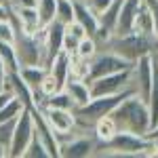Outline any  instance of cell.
Segmentation results:
<instances>
[{"label":"cell","instance_id":"obj_6","mask_svg":"<svg viewBox=\"0 0 158 158\" xmlns=\"http://www.w3.org/2000/svg\"><path fill=\"white\" fill-rule=\"evenodd\" d=\"M133 63L127 61L124 57H120L118 53L110 49H103V51H97L95 57L89 59V80L93 78H99V76H106V74H114V72H122V70H129Z\"/></svg>","mask_w":158,"mask_h":158},{"label":"cell","instance_id":"obj_1","mask_svg":"<svg viewBox=\"0 0 158 158\" xmlns=\"http://www.w3.org/2000/svg\"><path fill=\"white\" fill-rule=\"evenodd\" d=\"M118 131H129L135 135H146L150 131V112L148 103L137 95H129L110 112Z\"/></svg>","mask_w":158,"mask_h":158},{"label":"cell","instance_id":"obj_14","mask_svg":"<svg viewBox=\"0 0 158 158\" xmlns=\"http://www.w3.org/2000/svg\"><path fill=\"white\" fill-rule=\"evenodd\" d=\"M70 61H72V55H68L65 51H61V53L55 55V59L49 63V74L55 78V82L59 85V89H63V85L70 78Z\"/></svg>","mask_w":158,"mask_h":158},{"label":"cell","instance_id":"obj_32","mask_svg":"<svg viewBox=\"0 0 158 158\" xmlns=\"http://www.w3.org/2000/svg\"><path fill=\"white\" fill-rule=\"evenodd\" d=\"M65 32H68L70 36L78 38V40H80V38H85V36H86V30H85V27H82V25H80V23H78V21H70V23L65 25Z\"/></svg>","mask_w":158,"mask_h":158},{"label":"cell","instance_id":"obj_11","mask_svg":"<svg viewBox=\"0 0 158 158\" xmlns=\"http://www.w3.org/2000/svg\"><path fill=\"white\" fill-rule=\"evenodd\" d=\"M42 30H44V65L49 68V63L55 59V55L61 53V42H63L65 25L59 23V21H51Z\"/></svg>","mask_w":158,"mask_h":158},{"label":"cell","instance_id":"obj_9","mask_svg":"<svg viewBox=\"0 0 158 158\" xmlns=\"http://www.w3.org/2000/svg\"><path fill=\"white\" fill-rule=\"evenodd\" d=\"M27 108H30V114H32L34 131H36V135L40 137V141L44 143L47 152H49V156L51 158H61L59 156V139H57L55 131L51 129V124L47 122L44 114H42V110L38 108V106H27Z\"/></svg>","mask_w":158,"mask_h":158},{"label":"cell","instance_id":"obj_13","mask_svg":"<svg viewBox=\"0 0 158 158\" xmlns=\"http://www.w3.org/2000/svg\"><path fill=\"white\" fill-rule=\"evenodd\" d=\"M4 89H9L13 93V97L21 99L23 106H32V99H34V91L25 85V80L19 76L17 72H6V80H4Z\"/></svg>","mask_w":158,"mask_h":158},{"label":"cell","instance_id":"obj_3","mask_svg":"<svg viewBox=\"0 0 158 158\" xmlns=\"http://www.w3.org/2000/svg\"><path fill=\"white\" fill-rule=\"evenodd\" d=\"M15 55L19 68L25 65H44V30L40 27L36 34H25L17 32L15 34Z\"/></svg>","mask_w":158,"mask_h":158},{"label":"cell","instance_id":"obj_30","mask_svg":"<svg viewBox=\"0 0 158 158\" xmlns=\"http://www.w3.org/2000/svg\"><path fill=\"white\" fill-rule=\"evenodd\" d=\"M82 2L86 4V9L93 13V15H97V17H99V15L106 11L114 0H82Z\"/></svg>","mask_w":158,"mask_h":158},{"label":"cell","instance_id":"obj_16","mask_svg":"<svg viewBox=\"0 0 158 158\" xmlns=\"http://www.w3.org/2000/svg\"><path fill=\"white\" fill-rule=\"evenodd\" d=\"M74 21H78L86 30V36H93L99 27L97 15H93V13L89 11L82 0H74Z\"/></svg>","mask_w":158,"mask_h":158},{"label":"cell","instance_id":"obj_37","mask_svg":"<svg viewBox=\"0 0 158 158\" xmlns=\"http://www.w3.org/2000/svg\"><path fill=\"white\" fill-rule=\"evenodd\" d=\"M2 2H4V4H6V2H9V0H2Z\"/></svg>","mask_w":158,"mask_h":158},{"label":"cell","instance_id":"obj_18","mask_svg":"<svg viewBox=\"0 0 158 158\" xmlns=\"http://www.w3.org/2000/svg\"><path fill=\"white\" fill-rule=\"evenodd\" d=\"M13 13L17 15L19 23H21V32L25 34H36L38 30L42 27L40 19H38L36 6H21V9H13Z\"/></svg>","mask_w":158,"mask_h":158},{"label":"cell","instance_id":"obj_23","mask_svg":"<svg viewBox=\"0 0 158 158\" xmlns=\"http://www.w3.org/2000/svg\"><path fill=\"white\" fill-rule=\"evenodd\" d=\"M0 61L4 63L6 72H17V70H19V63H17V55H15L13 42L0 40Z\"/></svg>","mask_w":158,"mask_h":158},{"label":"cell","instance_id":"obj_22","mask_svg":"<svg viewBox=\"0 0 158 158\" xmlns=\"http://www.w3.org/2000/svg\"><path fill=\"white\" fill-rule=\"evenodd\" d=\"M40 108H59V110H72L74 112L76 106H74L72 97L68 95V91H65V89H59V91H55L53 95L42 99Z\"/></svg>","mask_w":158,"mask_h":158},{"label":"cell","instance_id":"obj_19","mask_svg":"<svg viewBox=\"0 0 158 158\" xmlns=\"http://www.w3.org/2000/svg\"><path fill=\"white\" fill-rule=\"evenodd\" d=\"M148 112H150V129L158 124V59L154 53V70H152V89L148 95Z\"/></svg>","mask_w":158,"mask_h":158},{"label":"cell","instance_id":"obj_25","mask_svg":"<svg viewBox=\"0 0 158 158\" xmlns=\"http://www.w3.org/2000/svg\"><path fill=\"white\" fill-rule=\"evenodd\" d=\"M55 21L63 25L74 21V0H57L55 2Z\"/></svg>","mask_w":158,"mask_h":158},{"label":"cell","instance_id":"obj_4","mask_svg":"<svg viewBox=\"0 0 158 158\" xmlns=\"http://www.w3.org/2000/svg\"><path fill=\"white\" fill-rule=\"evenodd\" d=\"M34 135V122H32V114H30V108L25 106L21 110V114L17 116L15 120V127H13V135L11 141H9V148H6V158H21L25 152V148L30 143Z\"/></svg>","mask_w":158,"mask_h":158},{"label":"cell","instance_id":"obj_28","mask_svg":"<svg viewBox=\"0 0 158 158\" xmlns=\"http://www.w3.org/2000/svg\"><path fill=\"white\" fill-rule=\"evenodd\" d=\"M99 51L97 47V42L93 40L91 36H85V38H80V42H78V47H76V57H80V59H91V57H95V53Z\"/></svg>","mask_w":158,"mask_h":158},{"label":"cell","instance_id":"obj_10","mask_svg":"<svg viewBox=\"0 0 158 158\" xmlns=\"http://www.w3.org/2000/svg\"><path fill=\"white\" fill-rule=\"evenodd\" d=\"M40 108V106H38ZM47 122L51 124V129L55 131L57 139H63L74 131V124H76V118H74L72 110H59V108H40Z\"/></svg>","mask_w":158,"mask_h":158},{"label":"cell","instance_id":"obj_21","mask_svg":"<svg viewBox=\"0 0 158 158\" xmlns=\"http://www.w3.org/2000/svg\"><path fill=\"white\" fill-rule=\"evenodd\" d=\"M47 74H49L47 65H25V68H19V76L25 80V85L30 86L32 91H36L38 85L42 82V78Z\"/></svg>","mask_w":158,"mask_h":158},{"label":"cell","instance_id":"obj_2","mask_svg":"<svg viewBox=\"0 0 158 158\" xmlns=\"http://www.w3.org/2000/svg\"><path fill=\"white\" fill-rule=\"evenodd\" d=\"M108 49L118 53L120 57H124L127 61H135L143 55H154L158 53V38L156 36H146V34H139V32H129L124 36H114L110 38Z\"/></svg>","mask_w":158,"mask_h":158},{"label":"cell","instance_id":"obj_5","mask_svg":"<svg viewBox=\"0 0 158 158\" xmlns=\"http://www.w3.org/2000/svg\"><path fill=\"white\" fill-rule=\"evenodd\" d=\"M97 150V139L86 131H72L59 141V156L63 158H89Z\"/></svg>","mask_w":158,"mask_h":158},{"label":"cell","instance_id":"obj_29","mask_svg":"<svg viewBox=\"0 0 158 158\" xmlns=\"http://www.w3.org/2000/svg\"><path fill=\"white\" fill-rule=\"evenodd\" d=\"M70 78L86 80V78H89V61L72 55V61H70Z\"/></svg>","mask_w":158,"mask_h":158},{"label":"cell","instance_id":"obj_27","mask_svg":"<svg viewBox=\"0 0 158 158\" xmlns=\"http://www.w3.org/2000/svg\"><path fill=\"white\" fill-rule=\"evenodd\" d=\"M23 158H51L49 152H47V148H44V143L40 141V137L36 135V131H34L30 143H27V148H25Z\"/></svg>","mask_w":158,"mask_h":158},{"label":"cell","instance_id":"obj_17","mask_svg":"<svg viewBox=\"0 0 158 158\" xmlns=\"http://www.w3.org/2000/svg\"><path fill=\"white\" fill-rule=\"evenodd\" d=\"M63 89H65V91H68V95L72 97V101H74V106H76V108L85 106L86 101L93 97V95H91V89H89V82H86V80L68 78V82L63 85Z\"/></svg>","mask_w":158,"mask_h":158},{"label":"cell","instance_id":"obj_15","mask_svg":"<svg viewBox=\"0 0 158 158\" xmlns=\"http://www.w3.org/2000/svg\"><path fill=\"white\" fill-rule=\"evenodd\" d=\"M91 133L97 139V146H103V143H108L110 139L118 133V127H116V122L112 120V116L108 114V116H101V118H97L93 122Z\"/></svg>","mask_w":158,"mask_h":158},{"label":"cell","instance_id":"obj_31","mask_svg":"<svg viewBox=\"0 0 158 158\" xmlns=\"http://www.w3.org/2000/svg\"><path fill=\"white\" fill-rule=\"evenodd\" d=\"M0 40H4V42H15V30H13V25H11L9 19L0 21Z\"/></svg>","mask_w":158,"mask_h":158},{"label":"cell","instance_id":"obj_24","mask_svg":"<svg viewBox=\"0 0 158 158\" xmlns=\"http://www.w3.org/2000/svg\"><path fill=\"white\" fill-rule=\"evenodd\" d=\"M120 2H122V0H114L108 9H106V11L97 17V19H99V25H101V27H106V30H110L112 34H114V25H116V19H118Z\"/></svg>","mask_w":158,"mask_h":158},{"label":"cell","instance_id":"obj_33","mask_svg":"<svg viewBox=\"0 0 158 158\" xmlns=\"http://www.w3.org/2000/svg\"><path fill=\"white\" fill-rule=\"evenodd\" d=\"M148 4V9L152 13V19H154V32H156V38H158V0H143Z\"/></svg>","mask_w":158,"mask_h":158},{"label":"cell","instance_id":"obj_26","mask_svg":"<svg viewBox=\"0 0 158 158\" xmlns=\"http://www.w3.org/2000/svg\"><path fill=\"white\" fill-rule=\"evenodd\" d=\"M55 2L57 0H38L36 2V13L42 27L49 25L51 21H55Z\"/></svg>","mask_w":158,"mask_h":158},{"label":"cell","instance_id":"obj_8","mask_svg":"<svg viewBox=\"0 0 158 158\" xmlns=\"http://www.w3.org/2000/svg\"><path fill=\"white\" fill-rule=\"evenodd\" d=\"M152 70H154V55L139 57L131 68V89L143 101H148L150 89H152Z\"/></svg>","mask_w":158,"mask_h":158},{"label":"cell","instance_id":"obj_36","mask_svg":"<svg viewBox=\"0 0 158 158\" xmlns=\"http://www.w3.org/2000/svg\"><path fill=\"white\" fill-rule=\"evenodd\" d=\"M0 158H6V148L0 143Z\"/></svg>","mask_w":158,"mask_h":158},{"label":"cell","instance_id":"obj_20","mask_svg":"<svg viewBox=\"0 0 158 158\" xmlns=\"http://www.w3.org/2000/svg\"><path fill=\"white\" fill-rule=\"evenodd\" d=\"M133 32H139V34H146V36H156L154 32V19H152V13L148 9V4L141 0V6L135 15L133 21Z\"/></svg>","mask_w":158,"mask_h":158},{"label":"cell","instance_id":"obj_34","mask_svg":"<svg viewBox=\"0 0 158 158\" xmlns=\"http://www.w3.org/2000/svg\"><path fill=\"white\" fill-rule=\"evenodd\" d=\"M9 15H11V6H9V4H4V2L0 0V21L9 19Z\"/></svg>","mask_w":158,"mask_h":158},{"label":"cell","instance_id":"obj_12","mask_svg":"<svg viewBox=\"0 0 158 158\" xmlns=\"http://www.w3.org/2000/svg\"><path fill=\"white\" fill-rule=\"evenodd\" d=\"M141 6V0H122L120 2V11H118V19L114 25V34L116 36H124L129 32H133V21L135 15Z\"/></svg>","mask_w":158,"mask_h":158},{"label":"cell","instance_id":"obj_35","mask_svg":"<svg viewBox=\"0 0 158 158\" xmlns=\"http://www.w3.org/2000/svg\"><path fill=\"white\" fill-rule=\"evenodd\" d=\"M4 80H6V68H4V63L0 61V91L4 89Z\"/></svg>","mask_w":158,"mask_h":158},{"label":"cell","instance_id":"obj_38","mask_svg":"<svg viewBox=\"0 0 158 158\" xmlns=\"http://www.w3.org/2000/svg\"><path fill=\"white\" fill-rule=\"evenodd\" d=\"M156 59H158V53H156Z\"/></svg>","mask_w":158,"mask_h":158},{"label":"cell","instance_id":"obj_7","mask_svg":"<svg viewBox=\"0 0 158 158\" xmlns=\"http://www.w3.org/2000/svg\"><path fill=\"white\" fill-rule=\"evenodd\" d=\"M131 68L122 70V72L106 74V76H99V78L89 80L91 95L93 97H97V95H112V93H120L124 89H131Z\"/></svg>","mask_w":158,"mask_h":158}]
</instances>
